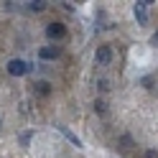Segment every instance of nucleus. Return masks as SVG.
Listing matches in <instances>:
<instances>
[{
    "mask_svg": "<svg viewBox=\"0 0 158 158\" xmlns=\"http://www.w3.org/2000/svg\"><path fill=\"white\" fill-rule=\"evenodd\" d=\"M28 66L26 61H21V59H10L8 61V74H13V77H23V74H28Z\"/></svg>",
    "mask_w": 158,
    "mask_h": 158,
    "instance_id": "f257e3e1",
    "label": "nucleus"
},
{
    "mask_svg": "<svg viewBox=\"0 0 158 158\" xmlns=\"http://www.w3.org/2000/svg\"><path fill=\"white\" fill-rule=\"evenodd\" d=\"M148 5H151V3H145V0H138V3L133 5V13H135V18H138L140 26L148 23Z\"/></svg>",
    "mask_w": 158,
    "mask_h": 158,
    "instance_id": "f03ea898",
    "label": "nucleus"
},
{
    "mask_svg": "<svg viewBox=\"0 0 158 158\" xmlns=\"http://www.w3.org/2000/svg\"><path fill=\"white\" fill-rule=\"evenodd\" d=\"M94 61L100 64V66H107V64L112 61V48H110V46H100V48L94 51Z\"/></svg>",
    "mask_w": 158,
    "mask_h": 158,
    "instance_id": "7ed1b4c3",
    "label": "nucleus"
},
{
    "mask_svg": "<svg viewBox=\"0 0 158 158\" xmlns=\"http://www.w3.org/2000/svg\"><path fill=\"white\" fill-rule=\"evenodd\" d=\"M64 33H66V26L64 23H48L46 26V36L48 38H61Z\"/></svg>",
    "mask_w": 158,
    "mask_h": 158,
    "instance_id": "20e7f679",
    "label": "nucleus"
},
{
    "mask_svg": "<svg viewBox=\"0 0 158 158\" xmlns=\"http://www.w3.org/2000/svg\"><path fill=\"white\" fill-rule=\"evenodd\" d=\"M59 54H61V48H59V46H46V48L38 51V56H41V59H56Z\"/></svg>",
    "mask_w": 158,
    "mask_h": 158,
    "instance_id": "39448f33",
    "label": "nucleus"
},
{
    "mask_svg": "<svg viewBox=\"0 0 158 158\" xmlns=\"http://www.w3.org/2000/svg\"><path fill=\"white\" fill-rule=\"evenodd\" d=\"M59 130H61V133H64V135H66V138H69V140H72V143H74L77 148H82V140H79V138H77V135H74L72 130H69V127H64V125H59Z\"/></svg>",
    "mask_w": 158,
    "mask_h": 158,
    "instance_id": "423d86ee",
    "label": "nucleus"
},
{
    "mask_svg": "<svg viewBox=\"0 0 158 158\" xmlns=\"http://www.w3.org/2000/svg\"><path fill=\"white\" fill-rule=\"evenodd\" d=\"M28 8H31V10H36V13H41L44 8H46V3H44V0H38V3H28Z\"/></svg>",
    "mask_w": 158,
    "mask_h": 158,
    "instance_id": "0eeeda50",
    "label": "nucleus"
},
{
    "mask_svg": "<svg viewBox=\"0 0 158 158\" xmlns=\"http://www.w3.org/2000/svg\"><path fill=\"white\" fill-rule=\"evenodd\" d=\"M36 87H38V92H41V94H48V92H51V89H48V82H38Z\"/></svg>",
    "mask_w": 158,
    "mask_h": 158,
    "instance_id": "6e6552de",
    "label": "nucleus"
},
{
    "mask_svg": "<svg viewBox=\"0 0 158 158\" xmlns=\"http://www.w3.org/2000/svg\"><path fill=\"white\" fill-rule=\"evenodd\" d=\"M28 140H31V133H23V135H21V143L28 145Z\"/></svg>",
    "mask_w": 158,
    "mask_h": 158,
    "instance_id": "1a4fd4ad",
    "label": "nucleus"
},
{
    "mask_svg": "<svg viewBox=\"0 0 158 158\" xmlns=\"http://www.w3.org/2000/svg\"><path fill=\"white\" fill-rule=\"evenodd\" d=\"M145 158H158V153H156V151H148V153H145Z\"/></svg>",
    "mask_w": 158,
    "mask_h": 158,
    "instance_id": "9d476101",
    "label": "nucleus"
},
{
    "mask_svg": "<svg viewBox=\"0 0 158 158\" xmlns=\"http://www.w3.org/2000/svg\"><path fill=\"white\" fill-rule=\"evenodd\" d=\"M153 41H156V44H158V31H156V36H153Z\"/></svg>",
    "mask_w": 158,
    "mask_h": 158,
    "instance_id": "9b49d317",
    "label": "nucleus"
}]
</instances>
